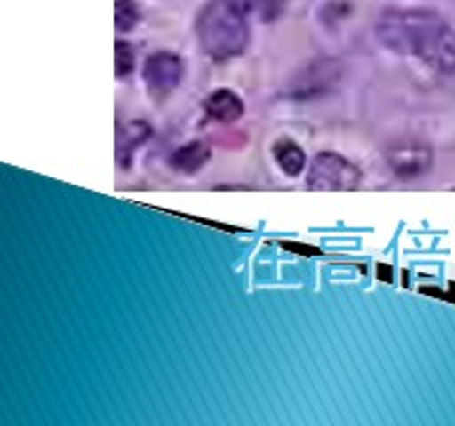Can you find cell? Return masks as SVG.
<instances>
[{
	"label": "cell",
	"mask_w": 455,
	"mask_h": 426,
	"mask_svg": "<svg viewBox=\"0 0 455 426\" xmlns=\"http://www.w3.org/2000/svg\"><path fill=\"white\" fill-rule=\"evenodd\" d=\"M379 41L398 55L419 57L432 69L455 74V31L429 10H389L377 21Z\"/></svg>",
	"instance_id": "1"
},
{
	"label": "cell",
	"mask_w": 455,
	"mask_h": 426,
	"mask_svg": "<svg viewBox=\"0 0 455 426\" xmlns=\"http://www.w3.org/2000/svg\"><path fill=\"white\" fill-rule=\"evenodd\" d=\"M197 38L206 55L230 59L249 45V27L237 0H209L197 14Z\"/></svg>",
	"instance_id": "2"
},
{
	"label": "cell",
	"mask_w": 455,
	"mask_h": 426,
	"mask_svg": "<svg viewBox=\"0 0 455 426\" xmlns=\"http://www.w3.org/2000/svg\"><path fill=\"white\" fill-rule=\"evenodd\" d=\"M306 180H308L311 190L341 192L355 190L361 185L363 173L354 162H348L347 156L334 154V152H320L311 162Z\"/></svg>",
	"instance_id": "3"
},
{
	"label": "cell",
	"mask_w": 455,
	"mask_h": 426,
	"mask_svg": "<svg viewBox=\"0 0 455 426\" xmlns=\"http://www.w3.org/2000/svg\"><path fill=\"white\" fill-rule=\"evenodd\" d=\"M142 78H145V85H148L149 98H155L156 102H164V99L173 95V91L180 83L183 78V62L180 57L173 55V52H155L145 59V67H142Z\"/></svg>",
	"instance_id": "4"
},
{
	"label": "cell",
	"mask_w": 455,
	"mask_h": 426,
	"mask_svg": "<svg viewBox=\"0 0 455 426\" xmlns=\"http://www.w3.org/2000/svg\"><path fill=\"white\" fill-rule=\"evenodd\" d=\"M387 163L394 176L412 180L432 166V152L419 142H396L387 149Z\"/></svg>",
	"instance_id": "5"
},
{
	"label": "cell",
	"mask_w": 455,
	"mask_h": 426,
	"mask_svg": "<svg viewBox=\"0 0 455 426\" xmlns=\"http://www.w3.org/2000/svg\"><path fill=\"white\" fill-rule=\"evenodd\" d=\"M149 138H152V128H149L148 121H128V123L119 126V130H116V147H114V154H116V162H119L121 169H128V166H131L135 152H138Z\"/></svg>",
	"instance_id": "6"
},
{
	"label": "cell",
	"mask_w": 455,
	"mask_h": 426,
	"mask_svg": "<svg viewBox=\"0 0 455 426\" xmlns=\"http://www.w3.org/2000/svg\"><path fill=\"white\" fill-rule=\"evenodd\" d=\"M204 112L212 119L220 121V123H233V121L242 119L244 114V102L237 92L228 91V88H219L213 91L209 98L204 99Z\"/></svg>",
	"instance_id": "7"
},
{
	"label": "cell",
	"mask_w": 455,
	"mask_h": 426,
	"mask_svg": "<svg viewBox=\"0 0 455 426\" xmlns=\"http://www.w3.org/2000/svg\"><path fill=\"white\" fill-rule=\"evenodd\" d=\"M212 159V147L202 140H192L171 154V163L183 173H197Z\"/></svg>",
	"instance_id": "8"
},
{
	"label": "cell",
	"mask_w": 455,
	"mask_h": 426,
	"mask_svg": "<svg viewBox=\"0 0 455 426\" xmlns=\"http://www.w3.org/2000/svg\"><path fill=\"white\" fill-rule=\"evenodd\" d=\"M273 156H275L277 166L287 173V176L297 178L306 169V152L299 147L297 142L291 140H277L273 145Z\"/></svg>",
	"instance_id": "9"
},
{
	"label": "cell",
	"mask_w": 455,
	"mask_h": 426,
	"mask_svg": "<svg viewBox=\"0 0 455 426\" xmlns=\"http://www.w3.org/2000/svg\"><path fill=\"white\" fill-rule=\"evenodd\" d=\"M140 20V12H138V5L133 0H116L114 3V27L121 34L126 31H133V27Z\"/></svg>",
	"instance_id": "10"
},
{
	"label": "cell",
	"mask_w": 455,
	"mask_h": 426,
	"mask_svg": "<svg viewBox=\"0 0 455 426\" xmlns=\"http://www.w3.org/2000/svg\"><path fill=\"white\" fill-rule=\"evenodd\" d=\"M135 67V52L133 45L126 41H116L114 43V71H116V76L126 78L133 74Z\"/></svg>",
	"instance_id": "11"
}]
</instances>
